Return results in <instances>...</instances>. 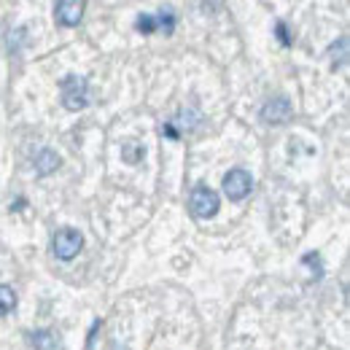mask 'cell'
<instances>
[{
  "label": "cell",
  "mask_w": 350,
  "mask_h": 350,
  "mask_svg": "<svg viewBox=\"0 0 350 350\" xmlns=\"http://www.w3.org/2000/svg\"><path fill=\"white\" fill-rule=\"evenodd\" d=\"M135 27H137L143 36H151V33L157 30V16H151V14H143V16H137Z\"/></svg>",
  "instance_id": "30bf717a"
},
{
  "label": "cell",
  "mask_w": 350,
  "mask_h": 350,
  "mask_svg": "<svg viewBox=\"0 0 350 350\" xmlns=\"http://www.w3.org/2000/svg\"><path fill=\"white\" fill-rule=\"evenodd\" d=\"M59 94L62 105L68 111H84L89 105V84L84 76H65L59 81Z\"/></svg>",
  "instance_id": "6da1fadb"
},
{
  "label": "cell",
  "mask_w": 350,
  "mask_h": 350,
  "mask_svg": "<svg viewBox=\"0 0 350 350\" xmlns=\"http://www.w3.org/2000/svg\"><path fill=\"white\" fill-rule=\"evenodd\" d=\"M278 38H280V44H283V46H291L288 30H286V25H283V22H278Z\"/></svg>",
  "instance_id": "7c38bea8"
},
{
  "label": "cell",
  "mask_w": 350,
  "mask_h": 350,
  "mask_svg": "<svg viewBox=\"0 0 350 350\" xmlns=\"http://www.w3.org/2000/svg\"><path fill=\"white\" fill-rule=\"evenodd\" d=\"M30 345L36 350H57L59 348V340H57V334L54 332H49V329H38V332H33L30 334Z\"/></svg>",
  "instance_id": "ba28073f"
},
{
  "label": "cell",
  "mask_w": 350,
  "mask_h": 350,
  "mask_svg": "<svg viewBox=\"0 0 350 350\" xmlns=\"http://www.w3.org/2000/svg\"><path fill=\"white\" fill-rule=\"evenodd\" d=\"M157 30H165V36H170L175 30V16L170 11H162V14L157 16Z\"/></svg>",
  "instance_id": "8fae6325"
},
{
  "label": "cell",
  "mask_w": 350,
  "mask_h": 350,
  "mask_svg": "<svg viewBox=\"0 0 350 350\" xmlns=\"http://www.w3.org/2000/svg\"><path fill=\"white\" fill-rule=\"evenodd\" d=\"M84 8H87L84 0H59L54 5V19L62 27H76L84 19Z\"/></svg>",
  "instance_id": "8992f818"
},
{
  "label": "cell",
  "mask_w": 350,
  "mask_h": 350,
  "mask_svg": "<svg viewBox=\"0 0 350 350\" xmlns=\"http://www.w3.org/2000/svg\"><path fill=\"white\" fill-rule=\"evenodd\" d=\"M251 189H254L251 173L234 167V170H229V173L224 175V194H226V200L240 202V200H245V197L251 194Z\"/></svg>",
  "instance_id": "277c9868"
},
{
  "label": "cell",
  "mask_w": 350,
  "mask_h": 350,
  "mask_svg": "<svg viewBox=\"0 0 350 350\" xmlns=\"http://www.w3.org/2000/svg\"><path fill=\"white\" fill-rule=\"evenodd\" d=\"M219 208H221V200L213 189H208V186H194V191H191V197H189V211H191L194 219H202V221L213 219V216L219 213Z\"/></svg>",
  "instance_id": "7a4b0ae2"
},
{
  "label": "cell",
  "mask_w": 350,
  "mask_h": 350,
  "mask_svg": "<svg viewBox=\"0 0 350 350\" xmlns=\"http://www.w3.org/2000/svg\"><path fill=\"white\" fill-rule=\"evenodd\" d=\"M59 154L57 151H51V148H44V151H38V157H36V173L38 175H51L57 167H59Z\"/></svg>",
  "instance_id": "52a82bcc"
},
{
  "label": "cell",
  "mask_w": 350,
  "mask_h": 350,
  "mask_svg": "<svg viewBox=\"0 0 350 350\" xmlns=\"http://www.w3.org/2000/svg\"><path fill=\"white\" fill-rule=\"evenodd\" d=\"M16 307V291L11 286H0V315H8Z\"/></svg>",
  "instance_id": "9c48e42d"
},
{
  "label": "cell",
  "mask_w": 350,
  "mask_h": 350,
  "mask_svg": "<svg viewBox=\"0 0 350 350\" xmlns=\"http://www.w3.org/2000/svg\"><path fill=\"white\" fill-rule=\"evenodd\" d=\"M51 248H54V256L59 262H70L84 248V237H81L79 229H59L54 234V240H51Z\"/></svg>",
  "instance_id": "3957f363"
},
{
  "label": "cell",
  "mask_w": 350,
  "mask_h": 350,
  "mask_svg": "<svg viewBox=\"0 0 350 350\" xmlns=\"http://www.w3.org/2000/svg\"><path fill=\"white\" fill-rule=\"evenodd\" d=\"M291 113H294V105H291L288 97H272V100L264 103L262 122L272 124V127H280V124H286L291 119Z\"/></svg>",
  "instance_id": "5b68a950"
}]
</instances>
